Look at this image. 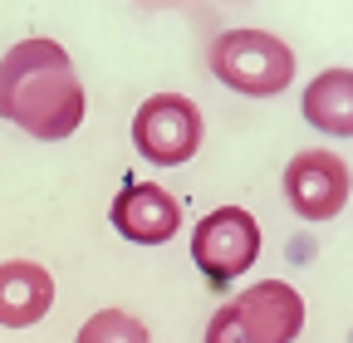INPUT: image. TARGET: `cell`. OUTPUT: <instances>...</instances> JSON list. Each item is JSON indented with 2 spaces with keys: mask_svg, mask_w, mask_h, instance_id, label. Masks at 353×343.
Instances as JSON below:
<instances>
[{
  "mask_svg": "<svg viewBox=\"0 0 353 343\" xmlns=\"http://www.w3.org/2000/svg\"><path fill=\"white\" fill-rule=\"evenodd\" d=\"M88 94L59 39L30 34L0 54V118L34 143H64L83 127Z\"/></svg>",
  "mask_w": 353,
  "mask_h": 343,
  "instance_id": "6da1fadb",
  "label": "cell"
},
{
  "mask_svg": "<svg viewBox=\"0 0 353 343\" xmlns=\"http://www.w3.org/2000/svg\"><path fill=\"white\" fill-rule=\"evenodd\" d=\"M206 69L226 83V89L245 94V98H275L290 89L294 79V50L270 30H221L206 50Z\"/></svg>",
  "mask_w": 353,
  "mask_h": 343,
  "instance_id": "7a4b0ae2",
  "label": "cell"
},
{
  "mask_svg": "<svg viewBox=\"0 0 353 343\" xmlns=\"http://www.w3.org/2000/svg\"><path fill=\"white\" fill-rule=\"evenodd\" d=\"M299 329H304V294L285 280H260L211 314L206 343H294Z\"/></svg>",
  "mask_w": 353,
  "mask_h": 343,
  "instance_id": "3957f363",
  "label": "cell"
},
{
  "mask_svg": "<svg viewBox=\"0 0 353 343\" xmlns=\"http://www.w3.org/2000/svg\"><path fill=\"white\" fill-rule=\"evenodd\" d=\"M192 260L201 280L211 284H236L260 260V221L245 206H216L192 231Z\"/></svg>",
  "mask_w": 353,
  "mask_h": 343,
  "instance_id": "277c9868",
  "label": "cell"
},
{
  "mask_svg": "<svg viewBox=\"0 0 353 343\" xmlns=\"http://www.w3.org/2000/svg\"><path fill=\"white\" fill-rule=\"evenodd\" d=\"M201 108L187 94H152L132 113V147L157 167H182L201 152Z\"/></svg>",
  "mask_w": 353,
  "mask_h": 343,
  "instance_id": "5b68a950",
  "label": "cell"
},
{
  "mask_svg": "<svg viewBox=\"0 0 353 343\" xmlns=\"http://www.w3.org/2000/svg\"><path fill=\"white\" fill-rule=\"evenodd\" d=\"M285 201L299 221H334L348 206V162L334 147H304L285 167Z\"/></svg>",
  "mask_w": 353,
  "mask_h": 343,
  "instance_id": "8992f818",
  "label": "cell"
},
{
  "mask_svg": "<svg viewBox=\"0 0 353 343\" xmlns=\"http://www.w3.org/2000/svg\"><path fill=\"white\" fill-rule=\"evenodd\" d=\"M108 221L132 245H167L182 231V201L162 182H128L108 206Z\"/></svg>",
  "mask_w": 353,
  "mask_h": 343,
  "instance_id": "52a82bcc",
  "label": "cell"
},
{
  "mask_svg": "<svg viewBox=\"0 0 353 343\" xmlns=\"http://www.w3.org/2000/svg\"><path fill=\"white\" fill-rule=\"evenodd\" d=\"M54 309V275L34 260H0V329H30Z\"/></svg>",
  "mask_w": 353,
  "mask_h": 343,
  "instance_id": "ba28073f",
  "label": "cell"
},
{
  "mask_svg": "<svg viewBox=\"0 0 353 343\" xmlns=\"http://www.w3.org/2000/svg\"><path fill=\"white\" fill-rule=\"evenodd\" d=\"M299 108H304L309 127H319L329 138H348L353 133V74L343 64L319 69V79H309Z\"/></svg>",
  "mask_w": 353,
  "mask_h": 343,
  "instance_id": "9c48e42d",
  "label": "cell"
},
{
  "mask_svg": "<svg viewBox=\"0 0 353 343\" xmlns=\"http://www.w3.org/2000/svg\"><path fill=\"white\" fill-rule=\"evenodd\" d=\"M74 343H152L148 324L138 314H128V309H99V314H88L74 333Z\"/></svg>",
  "mask_w": 353,
  "mask_h": 343,
  "instance_id": "30bf717a",
  "label": "cell"
}]
</instances>
